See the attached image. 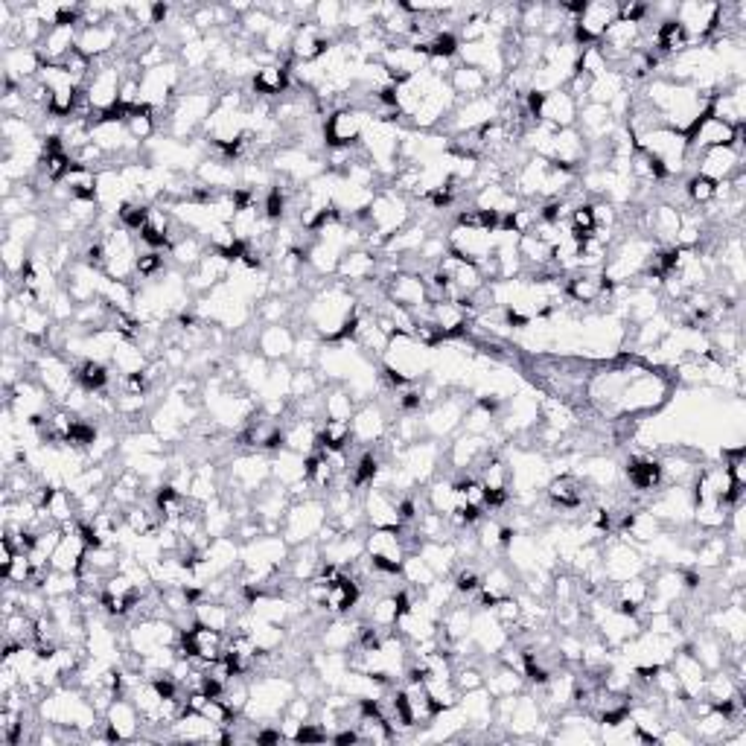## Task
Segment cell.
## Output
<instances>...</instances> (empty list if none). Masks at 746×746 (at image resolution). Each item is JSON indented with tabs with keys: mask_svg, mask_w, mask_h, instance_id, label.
I'll return each mask as SVG.
<instances>
[{
	"mask_svg": "<svg viewBox=\"0 0 746 746\" xmlns=\"http://www.w3.org/2000/svg\"><path fill=\"white\" fill-rule=\"evenodd\" d=\"M353 315H356L353 289L341 280L324 283L306 306V324L312 327V333L330 341H339Z\"/></svg>",
	"mask_w": 746,
	"mask_h": 746,
	"instance_id": "cell-1",
	"label": "cell"
},
{
	"mask_svg": "<svg viewBox=\"0 0 746 746\" xmlns=\"http://www.w3.org/2000/svg\"><path fill=\"white\" fill-rule=\"evenodd\" d=\"M671 397V379L662 371H656L653 365H647L645 359L636 365V371L630 376L621 400H618V417H639V414H650L668 403Z\"/></svg>",
	"mask_w": 746,
	"mask_h": 746,
	"instance_id": "cell-2",
	"label": "cell"
},
{
	"mask_svg": "<svg viewBox=\"0 0 746 746\" xmlns=\"http://www.w3.org/2000/svg\"><path fill=\"white\" fill-rule=\"evenodd\" d=\"M295 682L292 679H283L280 674H272V677H260L251 682V697H248V706H245V714L248 720H257V723H269V720H277L283 717L289 700L295 697Z\"/></svg>",
	"mask_w": 746,
	"mask_h": 746,
	"instance_id": "cell-3",
	"label": "cell"
},
{
	"mask_svg": "<svg viewBox=\"0 0 746 746\" xmlns=\"http://www.w3.org/2000/svg\"><path fill=\"white\" fill-rule=\"evenodd\" d=\"M216 94L210 88L178 94L170 108V132L172 137H193L199 129L207 126L210 114L216 111Z\"/></svg>",
	"mask_w": 746,
	"mask_h": 746,
	"instance_id": "cell-4",
	"label": "cell"
},
{
	"mask_svg": "<svg viewBox=\"0 0 746 746\" xmlns=\"http://www.w3.org/2000/svg\"><path fill=\"white\" fill-rule=\"evenodd\" d=\"M330 513H327V502L312 496V499H304V502H292L283 522H280V537L289 545H301L309 543V540H318L321 528L327 525Z\"/></svg>",
	"mask_w": 746,
	"mask_h": 746,
	"instance_id": "cell-5",
	"label": "cell"
},
{
	"mask_svg": "<svg viewBox=\"0 0 746 746\" xmlns=\"http://www.w3.org/2000/svg\"><path fill=\"white\" fill-rule=\"evenodd\" d=\"M411 225V207L403 193H397L394 187L382 190L373 196L371 207H368V231L376 237L388 239L397 231H403Z\"/></svg>",
	"mask_w": 746,
	"mask_h": 746,
	"instance_id": "cell-6",
	"label": "cell"
},
{
	"mask_svg": "<svg viewBox=\"0 0 746 746\" xmlns=\"http://www.w3.org/2000/svg\"><path fill=\"white\" fill-rule=\"evenodd\" d=\"M371 114L362 111V108H336L330 111L327 123H324V146L327 149H353L362 143V135L365 129L371 126Z\"/></svg>",
	"mask_w": 746,
	"mask_h": 746,
	"instance_id": "cell-7",
	"label": "cell"
},
{
	"mask_svg": "<svg viewBox=\"0 0 746 746\" xmlns=\"http://www.w3.org/2000/svg\"><path fill=\"white\" fill-rule=\"evenodd\" d=\"M615 21H618V3H612V0L586 3V6L580 9V15L575 18L572 38H575L577 47L601 44V38L607 35V30H610Z\"/></svg>",
	"mask_w": 746,
	"mask_h": 746,
	"instance_id": "cell-8",
	"label": "cell"
},
{
	"mask_svg": "<svg viewBox=\"0 0 746 746\" xmlns=\"http://www.w3.org/2000/svg\"><path fill=\"white\" fill-rule=\"evenodd\" d=\"M365 554L371 557L379 572L400 575V566L408 554L403 531L400 528H373L371 537L365 540Z\"/></svg>",
	"mask_w": 746,
	"mask_h": 746,
	"instance_id": "cell-9",
	"label": "cell"
},
{
	"mask_svg": "<svg viewBox=\"0 0 746 746\" xmlns=\"http://www.w3.org/2000/svg\"><path fill=\"white\" fill-rule=\"evenodd\" d=\"M120 88H123V70L117 62H94V73L85 82V97L94 114H102L114 105H120Z\"/></svg>",
	"mask_w": 746,
	"mask_h": 746,
	"instance_id": "cell-10",
	"label": "cell"
},
{
	"mask_svg": "<svg viewBox=\"0 0 746 746\" xmlns=\"http://www.w3.org/2000/svg\"><path fill=\"white\" fill-rule=\"evenodd\" d=\"M231 487L239 496H257L269 481H272V458L263 452H245L231 461Z\"/></svg>",
	"mask_w": 746,
	"mask_h": 746,
	"instance_id": "cell-11",
	"label": "cell"
},
{
	"mask_svg": "<svg viewBox=\"0 0 746 746\" xmlns=\"http://www.w3.org/2000/svg\"><path fill=\"white\" fill-rule=\"evenodd\" d=\"M688 152L697 155V152H706V149H717V146H738L744 149V126L735 129L723 120H717L712 114H706L688 135Z\"/></svg>",
	"mask_w": 746,
	"mask_h": 746,
	"instance_id": "cell-12",
	"label": "cell"
},
{
	"mask_svg": "<svg viewBox=\"0 0 746 746\" xmlns=\"http://www.w3.org/2000/svg\"><path fill=\"white\" fill-rule=\"evenodd\" d=\"M35 371H38V385L56 397V400H68V394L76 388V368H70L65 356H59L56 350H47L35 359Z\"/></svg>",
	"mask_w": 746,
	"mask_h": 746,
	"instance_id": "cell-13",
	"label": "cell"
},
{
	"mask_svg": "<svg viewBox=\"0 0 746 746\" xmlns=\"http://www.w3.org/2000/svg\"><path fill=\"white\" fill-rule=\"evenodd\" d=\"M467 400L464 394H449V397H441L435 406L426 411L423 417V432L432 438V441H441V438H449L455 429H461L464 417H467Z\"/></svg>",
	"mask_w": 746,
	"mask_h": 746,
	"instance_id": "cell-14",
	"label": "cell"
},
{
	"mask_svg": "<svg viewBox=\"0 0 746 746\" xmlns=\"http://www.w3.org/2000/svg\"><path fill=\"white\" fill-rule=\"evenodd\" d=\"M601 569L610 583H624V580L645 572V560H642L639 548H633L624 537H618L601 551Z\"/></svg>",
	"mask_w": 746,
	"mask_h": 746,
	"instance_id": "cell-15",
	"label": "cell"
},
{
	"mask_svg": "<svg viewBox=\"0 0 746 746\" xmlns=\"http://www.w3.org/2000/svg\"><path fill=\"white\" fill-rule=\"evenodd\" d=\"M379 65L385 68V73L391 76L394 85H403L408 79H414L417 73H423L426 65H429V56L417 47H408V44H391L382 56H379Z\"/></svg>",
	"mask_w": 746,
	"mask_h": 746,
	"instance_id": "cell-16",
	"label": "cell"
},
{
	"mask_svg": "<svg viewBox=\"0 0 746 746\" xmlns=\"http://www.w3.org/2000/svg\"><path fill=\"white\" fill-rule=\"evenodd\" d=\"M365 519L371 522L373 528H403V516H400V496L388 487L371 484L365 493Z\"/></svg>",
	"mask_w": 746,
	"mask_h": 746,
	"instance_id": "cell-17",
	"label": "cell"
},
{
	"mask_svg": "<svg viewBox=\"0 0 746 746\" xmlns=\"http://www.w3.org/2000/svg\"><path fill=\"white\" fill-rule=\"evenodd\" d=\"M385 298L391 304L406 306L411 312H417V309L429 304V286H426L423 274L394 272L385 280Z\"/></svg>",
	"mask_w": 746,
	"mask_h": 746,
	"instance_id": "cell-18",
	"label": "cell"
},
{
	"mask_svg": "<svg viewBox=\"0 0 746 746\" xmlns=\"http://www.w3.org/2000/svg\"><path fill=\"white\" fill-rule=\"evenodd\" d=\"M612 289H615V283L604 272H577L563 286L566 301L577 306L601 304L604 298H612Z\"/></svg>",
	"mask_w": 746,
	"mask_h": 746,
	"instance_id": "cell-19",
	"label": "cell"
},
{
	"mask_svg": "<svg viewBox=\"0 0 746 746\" xmlns=\"http://www.w3.org/2000/svg\"><path fill=\"white\" fill-rule=\"evenodd\" d=\"M102 717H105V741H132L140 735L143 717L137 712L135 700L129 697H117Z\"/></svg>",
	"mask_w": 746,
	"mask_h": 746,
	"instance_id": "cell-20",
	"label": "cell"
},
{
	"mask_svg": "<svg viewBox=\"0 0 746 746\" xmlns=\"http://www.w3.org/2000/svg\"><path fill=\"white\" fill-rule=\"evenodd\" d=\"M589 155V143L583 140V135L577 129H560L554 132L551 140H548V149H545V158L563 170L575 172Z\"/></svg>",
	"mask_w": 746,
	"mask_h": 746,
	"instance_id": "cell-21",
	"label": "cell"
},
{
	"mask_svg": "<svg viewBox=\"0 0 746 746\" xmlns=\"http://www.w3.org/2000/svg\"><path fill=\"white\" fill-rule=\"evenodd\" d=\"M441 458V446L429 438V441H417L411 443V446H406V449L400 452V467H403L414 481H429V478L438 475Z\"/></svg>",
	"mask_w": 746,
	"mask_h": 746,
	"instance_id": "cell-22",
	"label": "cell"
},
{
	"mask_svg": "<svg viewBox=\"0 0 746 746\" xmlns=\"http://www.w3.org/2000/svg\"><path fill=\"white\" fill-rule=\"evenodd\" d=\"M577 111H580V102H577L566 88H560V91L543 94L537 120L545 123L548 129H554V132H560V129H575Z\"/></svg>",
	"mask_w": 746,
	"mask_h": 746,
	"instance_id": "cell-23",
	"label": "cell"
},
{
	"mask_svg": "<svg viewBox=\"0 0 746 746\" xmlns=\"http://www.w3.org/2000/svg\"><path fill=\"white\" fill-rule=\"evenodd\" d=\"M741 161H744V149H738V146H717V149L700 152L697 172L720 184V181H729L738 172H744Z\"/></svg>",
	"mask_w": 746,
	"mask_h": 746,
	"instance_id": "cell-24",
	"label": "cell"
},
{
	"mask_svg": "<svg viewBox=\"0 0 746 746\" xmlns=\"http://www.w3.org/2000/svg\"><path fill=\"white\" fill-rule=\"evenodd\" d=\"M120 27L117 21H108V24H100V27H82L79 30V38H76V50L82 56H88L91 62H102L105 56H111L120 44Z\"/></svg>",
	"mask_w": 746,
	"mask_h": 746,
	"instance_id": "cell-25",
	"label": "cell"
},
{
	"mask_svg": "<svg viewBox=\"0 0 746 746\" xmlns=\"http://www.w3.org/2000/svg\"><path fill=\"white\" fill-rule=\"evenodd\" d=\"M668 668L674 671V677L679 682V694L682 697H688V700H700V694H703V682H706V668L700 665V659L688 650V647H682L674 653V659L668 662Z\"/></svg>",
	"mask_w": 746,
	"mask_h": 746,
	"instance_id": "cell-26",
	"label": "cell"
},
{
	"mask_svg": "<svg viewBox=\"0 0 746 746\" xmlns=\"http://www.w3.org/2000/svg\"><path fill=\"white\" fill-rule=\"evenodd\" d=\"M709 114L717 117V120H723V123H729V126H735V129H741L746 120V85L744 82H732V85L720 88L712 100H709Z\"/></svg>",
	"mask_w": 746,
	"mask_h": 746,
	"instance_id": "cell-27",
	"label": "cell"
},
{
	"mask_svg": "<svg viewBox=\"0 0 746 746\" xmlns=\"http://www.w3.org/2000/svg\"><path fill=\"white\" fill-rule=\"evenodd\" d=\"M333 44H339V41L327 38V35L321 33L312 21H306V24H298L295 38H292V50H289V53H292V62L306 65V62H318L321 56H327Z\"/></svg>",
	"mask_w": 746,
	"mask_h": 746,
	"instance_id": "cell-28",
	"label": "cell"
},
{
	"mask_svg": "<svg viewBox=\"0 0 746 746\" xmlns=\"http://www.w3.org/2000/svg\"><path fill=\"white\" fill-rule=\"evenodd\" d=\"M350 432H353V441L362 443V446L382 441V435L388 432V414H385V408L379 406V403H365V406L350 417Z\"/></svg>",
	"mask_w": 746,
	"mask_h": 746,
	"instance_id": "cell-29",
	"label": "cell"
},
{
	"mask_svg": "<svg viewBox=\"0 0 746 746\" xmlns=\"http://www.w3.org/2000/svg\"><path fill=\"white\" fill-rule=\"evenodd\" d=\"M295 333L286 327V324H266L257 339H254V347L263 359L269 362H286L292 359V350H295Z\"/></svg>",
	"mask_w": 746,
	"mask_h": 746,
	"instance_id": "cell-30",
	"label": "cell"
},
{
	"mask_svg": "<svg viewBox=\"0 0 746 746\" xmlns=\"http://www.w3.org/2000/svg\"><path fill=\"white\" fill-rule=\"evenodd\" d=\"M487 455H493L490 452V438L487 435H461L455 443H449V449H446V458H449V467H455V470H470V467H478Z\"/></svg>",
	"mask_w": 746,
	"mask_h": 746,
	"instance_id": "cell-31",
	"label": "cell"
},
{
	"mask_svg": "<svg viewBox=\"0 0 746 746\" xmlns=\"http://www.w3.org/2000/svg\"><path fill=\"white\" fill-rule=\"evenodd\" d=\"M379 274V257L365 251V248H356V251H347L341 257L339 266V277L341 283H347L350 289L353 286H365V283H373Z\"/></svg>",
	"mask_w": 746,
	"mask_h": 746,
	"instance_id": "cell-32",
	"label": "cell"
},
{
	"mask_svg": "<svg viewBox=\"0 0 746 746\" xmlns=\"http://www.w3.org/2000/svg\"><path fill=\"white\" fill-rule=\"evenodd\" d=\"M548 502L560 510H577L586 502V481L575 473L554 475L545 487Z\"/></svg>",
	"mask_w": 746,
	"mask_h": 746,
	"instance_id": "cell-33",
	"label": "cell"
},
{
	"mask_svg": "<svg viewBox=\"0 0 746 746\" xmlns=\"http://www.w3.org/2000/svg\"><path fill=\"white\" fill-rule=\"evenodd\" d=\"M321 554H324V563L327 566H336V569H347L353 566L359 557H365V540L356 534H339L336 540L321 545Z\"/></svg>",
	"mask_w": 746,
	"mask_h": 746,
	"instance_id": "cell-34",
	"label": "cell"
},
{
	"mask_svg": "<svg viewBox=\"0 0 746 746\" xmlns=\"http://www.w3.org/2000/svg\"><path fill=\"white\" fill-rule=\"evenodd\" d=\"M490 79L481 73L478 68H467V65H458V68L449 73V88L455 91L458 102L464 100H475V97H484L490 91Z\"/></svg>",
	"mask_w": 746,
	"mask_h": 746,
	"instance_id": "cell-35",
	"label": "cell"
},
{
	"mask_svg": "<svg viewBox=\"0 0 746 746\" xmlns=\"http://www.w3.org/2000/svg\"><path fill=\"white\" fill-rule=\"evenodd\" d=\"M712 630L726 642V645H744V630H746V615L741 604H729L720 607L712 615Z\"/></svg>",
	"mask_w": 746,
	"mask_h": 746,
	"instance_id": "cell-36",
	"label": "cell"
},
{
	"mask_svg": "<svg viewBox=\"0 0 746 746\" xmlns=\"http://www.w3.org/2000/svg\"><path fill=\"white\" fill-rule=\"evenodd\" d=\"M627 481L636 493H653L665 478H662V467H659V458H650V455H636L630 464H627Z\"/></svg>",
	"mask_w": 746,
	"mask_h": 746,
	"instance_id": "cell-37",
	"label": "cell"
},
{
	"mask_svg": "<svg viewBox=\"0 0 746 746\" xmlns=\"http://www.w3.org/2000/svg\"><path fill=\"white\" fill-rule=\"evenodd\" d=\"M540 717H543L540 700L516 694V703H513V709H510L505 726H508L513 735H531V732H537Z\"/></svg>",
	"mask_w": 746,
	"mask_h": 746,
	"instance_id": "cell-38",
	"label": "cell"
},
{
	"mask_svg": "<svg viewBox=\"0 0 746 746\" xmlns=\"http://www.w3.org/2000/svg\"><path fill=\"white\" fill-rule=\"evenodd\" d=\"M292 65H260L251 76V88L257 97H280L289 88Z\"/></svg>",
	"mask_w": 746,
	"mask_h": 746,
	"instance_id": "cell-39",
	"label": "cell"
},
{
	"mask_svg": "<svg viewBox=\"0 0 746 746\" xmlns=\"http://www.w3.org/2000/svg\"><path fill=\"white\" fill-rule=\"evenodd\" d=\"M493 703H496V700H493L490 691L481 685V688H475V691H464V694H461L458 709L467 717V726H487V723H493Z\"/></svg>",
	"mask_w": 746,
	"mask_h": 746,
	"instance_id": "cell-40",
	"label": "cell"
},
{
	"mask_svg": "<svg viewBox=\"0 0 746 746\" xmlns=\"http://www.w3.org/2000/svg\"><path fill=\"white\" fill-rule=\"evenodd\" d=\"M484 688L490 691L493 700H499V697H513V694H519V691L525 688V674L516 671V668L502 665V662L496 659V671L484 674Z\"/></svg>",
	"mask_w": 746,
	"mask_h": 746,
	"instance_id": "cell-41",
	"label": "cell"
},
{
	"mask_svg": "<svg viewBox=\"0 0 746 746\" xmlns=\"http://www.w3.org/2000/svg\"><path fill=\"white\" fill-rule=\"evenodd\" d=\"M272 478L283 487L306 481V455H298L292 449H280L277 458L272 461Z\"/></svg>",
	"mask_w": 746,
	"mask_h": 746,
	"instance_id": "cell-42",
	"label": "cell"
},
{
	"mask_svg": "<svg viewBox=\"0 0 746 746\" xmlns=\"http://www.w3.org/2000/svg\"><path fill=\"white\" fill-rule=\"evenodd\" d=\"M458 487L452 478H435L426 490V508L441 513V516H449L458 510Z\"/></svg>",
	"mask_w": 746,
	"mask_h": 746,
	"instance_id": "cell-43",
	"label": "cell"
},
{
	"mask_svg": "<svg viewBox=\"0 0 746 746\" xmlns=\"http://www.w3.org/2000/svg\"><path fill=\"white\" fill-rule=\"evenodd\" d=\"M624 91H630L627 79L621 70H610L598 79H592V88H589V97L586 102H598V105H610L615 97H621Z\"/></svg>",
	"mask_w": 746,
	"mask_h": 746,
	"instance_id": "cell-44",
	"label": "cell"
},
{
	"mask_svg": "<svg viewBox=\"0 0 746 746\" xmlns=\"http://www.w3.org/2000/svg\"><path fill=\"white\" fill-rule=\"evenodd\" d=\"M111 382V371L102 359H82L76 365V385L85 388L88 394H100Z\"/></svg>",
	"mask_w": 746,
	"mask_h": 746,
	"instance_id": "cell-45",
	"label": "cell"
},
{
	"mask_svg": "<svg viewBox=\"0 0 746 746\" xmlns=\"http://www.w3.org/2000/svg\"><path fill=\"white\" fill-rule=\"evenodd\" d=\"M726 557H729L726 537H706L700 543V548H697V554H694V566H697V572H703V569H720Z\"/></svg>",
	"mask_w": 746,
	"mask_h": 746,
	"instance_id": "cell-46",
	"label": "cell"
},
{
	"mask_svg": "<svg viewBox=\"0 0 746 746\" xmlns=\"http://www.w3.org/2000/svg\"><path fill=\"white\" fill-rule=\"evenodd\" d=\"M356 633H359V624H347V621H333L324 633H321V645L324 650H333V653H347L350 647L356 645Z\"/></svg>",
	"mask_w": 746,
	"mask_h": 746,
	"instance_id": "cell-47",
	"label": "cell"
},
{
	"mask_svg": "<svg viewBox=\"0 0 746 746\" xmlns=\"http://www.w3.org/2000/svg\"><path fill=\"white\" fill-rule=\"evenodd\" d=\"M312 24L333 38L336 30H344V3H336V0H324V3H315V15H312Z\"/></svg>",
	"mask_w": 746,
	"mask_h": 746,
	"instance_id": "cell-48",
	"label": "cell"
},
{
	"mask_svg": "<svg viewBox=\"0 0 746 746\" xmlns=\"http://www.w3.org/2000/svg\"><path fill=\"white\" fill-rule=\"evenodd\" d=\"M400 577L406 580L408 586H414V589H426V586H432L438 580V575L432 572V566L420 554H406V560L400 566Z\"/></svg>",
	"mask_w": 746,
	"mask_h": 746,
	"instance_id": "cell-49",
	"label": "cell"
},
{
	"mask_svg": "<svg viewBox=\"0 0 746 746\" xmlns=\"http://www.w3.org/2000/svg\"><path fill=\"white\" fill-rule=\"evenodd\" d=\"M356 414V406H353V394L344 388H333L327 397H324V420H347Z\"/></svg>",
	"mask_w": 746,
	"mask_h": 746,
	"instance_id": "cell-50",
	"label": "cell"
},
{
	"mask_svg": "<svg viewBox=\"0 0 746 746\" xmlns=\"http://www.w3.org/2000/svg\"><path fill=\"white\" fill-rule=\"evenodd\" d=\"M685 199L691 204H712L714 202V196H717V181H712V178H706V175H700V172H694L688 181H685Z\"/></svg>",
	"mask_w": 746,
	"mask_h": 746,
	"instance_id": "cell-51",
	"label": "cell"
},
{
	"mask_svg": "<svg viewBox=\"0 0 746 746\" xmlns=\"http://www.w3.org/2000/svg\"><path fill=\"white\" fill-rule=\"evenodd\" d=\"M321 379H318V373L312 371V368H298V371H292V385H289V397L292 400H304V397H312V394H318L321 391Z\"/></svg>",
	"mask_w": 746,
	"mask_h": 746,
	"instance_id": "cell-52",
	"label": "cell"
},
{
	"mask_svg": "<svg viewBox=\"0 0 746 746\" xmlns=\"http://www.w3.org/2000/svg\"><path fill=\"white\" fill-rule=\"evenodd\" d=\"M3 263H6V272L9 274L24 272V266L30 263V257H27V242H21V239L6 234V239H3Z\"/></svg>",
	"mask_w": 746,
	"mask_h": 746,
	"instance_id": "cell-53",
	"label": "cell"
},
{
	"mask_svg": "<svg viewBox=\"0 0 746 746\" xmlns=\"http://www.w3.org/2000/svg\"><path fill=\"white\" fill-rule=\"evenodd\" d=\"M274 27V18L272 12L266 9V6H254L245 18H242V33L248 35V38H263V35L269 33Z\"/></svg>",
	"mask_w": 746,
	"mask_h": 746,
	"instance_id": "cell-54",
	"label": "cell"
},
{
	"mask_svg": "<svg viewBox=\"0 0 746 746\" xmlns=\"http://www.w3.org/2000/svg\"><path fill=\"white\" fill-rule=\"evenodd\" d=\"M6 234L21 239V242H30V239H35V234H41V219L30 210V213H24L18 219L6 222Z\"/></svg>",
	"mask_w": 746,
	"mask_h": 746,
	"instance_id": "cell-55",
	"label": "cell"
},
{
	"mask_svg": "<svg viewBox=\"0 0 746 746\" xmlns=\"http://www.w3.org/2000/svg\"><path fill=\"white\" fill-rule=\"evenodd\" d=\"M181 59L187 62V68L190 70L207 68V65H210V47H207V41H204V38H196V41L184 44V47H181Z\"/></svg>",
	"mask_w": 746,
	"mask_h": 746,
	"instance_id": "cell-56",
	"label": "cell"
},
{
	"mask_svg": "<svg viewBox=\"0 0 746 746\" xmlns=\"http://www.w3.org/2000/svg\"><path fill=\"white\" fill-rule=\"evenodd\" d=\"M455 685H458V691L464 694V691H475V688H481L484 685V674H481V668L473 665V662H467V665H461V668H455Z\"/></svg>",
	"mask_w": 746,
	"mask_h": 746,
	"instance_id": "cell-57",
	"label": "cell"
},
{
	"mask_svg": "<svg viewBox=\"0 0 746 746\" xmlns=\"http://www.w3.org/2000/svg\"><path fill=\"white\" fill-rule=\"evenodd\" d=\"M455 592L458 595H475L478 589H481V575L475 572L473 566H467V569H461L458 575H455Z\"/></svg>",
	"mask_w": 746,
	"mask_h": 746,
	"instance_id": "cell-58",
	"label": "cell"
},
{
	"mask_svg": "<svg viewBox=\"0 0 746 746\" xmlns=\"http://www.w3.org/2000/svg\"><path fill=\"white\" fill-rule=\"evenodd\" d=\"M286 312H289V301H286V298H272V301H263L257 315H260L266 324H280V318H286Z\"/></svg>",
	"mask_w": 746,
	"mask_h": 746,
	"instance_id": "cell-59",
	"label": "cell"
}]
</instances>
